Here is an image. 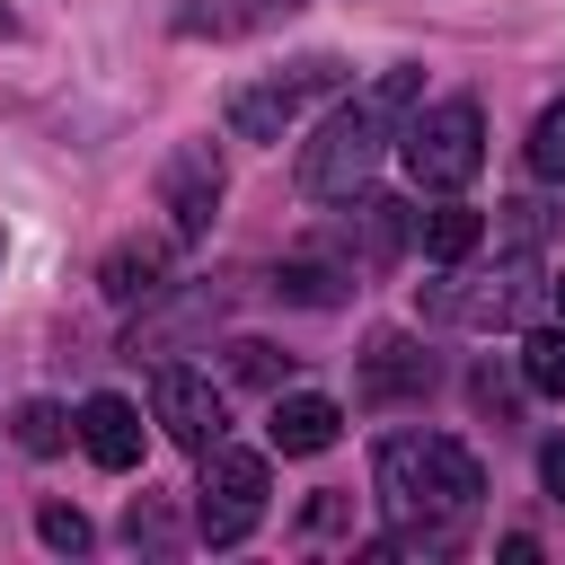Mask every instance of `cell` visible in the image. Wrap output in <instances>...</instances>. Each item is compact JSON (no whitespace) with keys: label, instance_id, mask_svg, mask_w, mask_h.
Here are the masks:
<instances>
[{"label":"cell","instance_id":"obj_1","mask_svg":"<svg viewBox=\"0 0 565 565\" xmlns=\"http://www.w3.org/2000/svg\"><path fill=\"white\" fill-rule=\"evenodd\" d=\"M406 115H415V71H380V79H371L353 106H335V115L318 124V141L300 150V194H309V203H353L362 177L380 168L388 132H406Z\"/></svg>","mask_w":565,"mask_h":565},{"label":"cell","instance_id":"obj_2","mask_svg":"<svg viewBox=\"0 0 565 565\" xmlns=\"http://www.w3.org/2000/svg\"><path fill=\"white\" fill-rule=\"evenodd\" d=\"M371 486H380L388 521H468L486 494V468L450 433H388L371 459Z\"/></svg>","mask_w":565,"mask_h":565},{"label":"cell","instance_id":"obj_3","mask_svg":"<svg viewBox=\"0 0 565 565\" xmlns=\"http://www.w3.org/2000/svg\"><path fill=\"white\" fill-rule=\"evenodd\" d=\"M397 159L424 194H459L477 168H486V115L477 97H441V106H415L406 132H397Z\"/></svg>","mask_w":565,"mask_h":565},{"label":"cell","instance_id":"obj_4","mask_svg":"<svg viewBox=\"0 0 565 565\" xmlns=\"http://www.w3.org/2000/svg\"><path fill=\"white\" fill-rule=\"evenodd\" d=\"M327 88H344V62H335V53H300V62L265 71V79L230 88V132H238V141H282V132L309 115V97H327Z\"/></svg>","mask_w":565,"mask_h":565},{"label":"cell","instance_id":"obj_5","mask_svg":"<svg viewBox=\"0 0 565 565\" xmlns=\"http://www.w3.org/2000/svg\"><path fill=\"white\" fill-rule=\"evenodd\" d=\"M265 494H274V477H265V459L256 450H203V486H194V530L212 539V547H238L256 521H265Z\"/></svg>","mask_w":565,"mask_h":565},{"label":"cell","instance_id":"obj_6","mask_svg":"<svg viewBox=\"0 0 565 565\" xmlns=\"http://www.w3.org/2000/svg\"><path fill=\"white\" fill-rule=\"evenodd\" d=\"M539 291H547V282H539V256H530V247H512V256H503L494 274H477L468 291H459V282L424 291V309H433V318H459V327H512V318H530V309H539Z\"/></svg>","mask_w":565,"mask_h":565},{"label":"cell","instance_id":"obj_7","mask_svg":"<svg viewBox=\"0 0 565 565\" xmlns=\"http://www.w3.org/2000/svg\"><path fill=\"white\" fill-rule=\"evenodd\" d=\"M150 415H159L168 441H185L194 459H203V450L221 441V424H230V415H221V388H212L203 371H185V362H159V371H150Z\"/></svg>","mask_w":565,"mask_h":565},{"label":"cell","instance_id":"obj_8","mask_svg":"<svg viewBox=\"0 0 565 565\" xmlns=\"http://www.w3.org/2000/svg\"><path fill=\"white\" fill-rule=\"evenodd\" d=\"M406 247H415V212H406L397 194H353V221L335 230V256H344L353 274H388Z\"/></svg>","mask_w":565,"mask_h":565},{"label":"cell","instance_id":"obj_9","mask_svg":"<svg viewBox=\"0 0 565 565\" xmlns=\"http://www.w3.org/2000/svg\"><path fill=\"white\" fill-rule=\"evenodd\" d=\"M212 203H221V159H212V141L168 150V168H159V212H168V230H177V238H203V230H212Z\"/></svg>","mask_w":565,"mask_h":565},{"label":"cell","instance_id":"obj_10","mask_svg":"<svg viewBox=\"0 0 565 565\" xmlns=\"http://www.w3.org/2000/svg\"><path fill=\"white\" fill-rule=\"evenodd\" d=\"M433 388V353L415 335H371L362 353V406H397V397H424Z\"/></svg>","mask_w":565,"mask_h":565},{"label":"cell","instance_id":"obj_11","mask_svg":"<svg viewBox=\"0 0 565 565\" xmlns=\"http://www.w3.org/2000/svg\"><path fill=\"white\" fill-rule=\"evenodd\" d=\"M79 450H88L97 468H132V459H141V406L115 397V388H97V397L79 406Z\"/></svg>","mask_w":565,"mask_h":565},{"label":"cell","instance_id":"obj_12","mask_svg":"<svg viewBox=\"0 0 565 565\" xmlns=\"http://www.w3.org/2000/svg\"><path fill=\"white\" fill-rule=\"evenodd\" d=\"M300 0H177L168 9V26L177 35H212V44H230V35H256V26H274V18H291Z\"/></svg>","mask_w":565,"mask_h":565},{"label":"cell","instance_id":"obj_13","mask_svg":"<svg viewBox=\"0 0 565 565\" xmlns=\"http://www.w3.org/2000/svg\"><path fill=\"white\" fill-rule=\"evenodd\" d=\"M265 433H274V450H282V459H318V450L344 433V406L300 388V397H274V424H265Z\"/></svg>","mask_w":565,"mask_h":565},{"label":"cell","instance_id":"obj_14","mask_svg":"<svg viewBox=\"0 0 565 565\" xmlns=\"http://www.w3.org/2000/svg\"><path fill=\"white\" fill-rule=\"evenodd\" d=\"M168 238H124V247H106V265H97V291L106 300H150V291H168Z\"/></svg>","mask_w":565,"mask_h":565},{"label":"cell","instance_id":"obj_15","mask_svg":"<svg viewBox=\"0 0 565 565\" xmlns=\"http://www.w3.org/2000/svg\"><path fill=\"white\" fill-rule=\"evenodd\" d=\"M415 247H424L433 265H468V256L486 247V221H477L468 203H450V194H441L433 212H415Z\"/></svg>","mask_w":565,"mask_h":565},{"label":"cell","instance_id":"obj_16","mask_svg":"<svg viewBox=\"0 0 565 565\" xmlns=\"http://www.w3.org/2000/svg\"><path fill=\"white\" fill-rule=\"evenodd\" d=\"M344 291H353V265H344V256H335V265H327V256H291V265H282V300L335 309Z\"/></svg>","mask_w":565,"mask_h":565},{"label":"cell","instance_id":"obj_17","mask_svg":"<svg viewBox=\"0 0 565 565\" xmlns=\"http://www.w3.org/2000/svg\"><path fill=\"white\" fill-rule=\"evenodd\" d=\"M9 433H18V450H35V459H53V450H62V441H71L79 424H71V415H62L53 397H26V406L9 415Z\"/></svg>","mask_w":565,"mask_h":565},{"label":"cell","instance_id":"obj_18","mask_svg":"<svg viewBox=\"0 0 565 565\" xmlns=\"http://www.w3.org/2000/svg\"><path fill=\"white\" fill-rule=\"evenodd\" d=\"M521 380H530L539 397H565V327H539V335L521 344Z\"/></svg>","mask_w":565,"mask_h":565},{"label":"cell","instance_id":"obj_19","mask_svg":"<svg viewBox=\"0 0 565 565\" xmlns=\"http://www.w3.org/2000/svg\"><path fill=\"white\" fill-rule=\"evenodd\" d=\"M530 168H539L547 185H565V97L539 106V124H530Z\"/></svg>","mask_w":565,"mask_h":565},{"label":"cell","instance_id":"obj_20","mask_svg":"<svg viewBox=\"0 0 565 565\" xmlns=\"http://www.w3.org/2000/svg\"><path fill=\"white\" fill-rule=\"evenodd\" d=\"M35 539L62 547V556H79V547H88V512H79V503H44V512H35Z\"/></svg>","mask_w":565,"mask_h":565},{"label":"cell","instance_id":"obj_21","mask_svg":"<svg viewBox=\"0 0 565 565\" xmlns=\"http://www.w3.org/2000/svg\"><path fill=\"white\" fill-rule=\"evenodd\" d=\"M539 230H547V203H503V238L512 247H530Z\"/></svg>","mask_w":565,"mask_h":565},{"label":"cell","instance_id":"obj_22","mask_svg":"<svg viewBox=\"0 0 565 565\" xmlns=\"http://www.w3.org/2000/svg\"><path fill=\"white\" fill-rule=\"evenodd\" d=\"M230 362H238V380H274V344H230Z\"/></svg>","mask_w":565,"mask_h":565},{"label":"cell","instance_id":"obj_23","mask_svg":"<svg viewBox=\"0 0 565 565\" xmlns=\"http://www.w3.org/2000/svg\"><path fill=\"white\" fill-rule=\"evenodd\" d=\"M539 477H547V494L565 503V441H547V450H539Z\"/></svg>","mask_w":565,"mask_h":565},{"label":"cell","instance_id":"obj_24","mask_svg":"<svg viewBox=\"0 0 565 565\" xmlns=\"http://www.w3.org/2000/svg\"><path fill=\"white\" fill-rule=\"evenodd\" d=\"M9 35H18V18H9V9H0V44H9Z\"/></svg>","mask_w":565,"mask_h":565},{"label":"cell","instance_id":"obj_25","mask_svg":"<svg viewBox=\"0 0 565 565\" xmlns=\"http://www.w3.org/2000/svg\"><path fill=\"white\" fill-rule=\"evenodd\" d=\"M547 291H556V309H565V274H556V282H547Z\"/></svg>","mask_w":565,"mask_h":565},{"label":"cell","instance_id":"obj_26","mask_svg":"<svg viewBox=\"0 0 565 565\" xmlns=\"http://www.w3.org/2000/svg\"><path fill=\"white\" fill-rule=\"evenodd\" d=\"M0 247H9V238H0Z\"/></svg>","mask_w":565,"mask_h":565}]
</instances>
